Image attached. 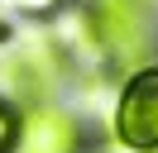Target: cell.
Listing matches in <instances>:
<instances>
[{
	"label": "cell",
	"instance_id": "4",
	"mask_svg": "<svg viewBox=\"0 0 158 153\" xmlns=\"http://www.w3.org/2000/svg\"><path fill=\"white\" fill-rule=\"evenodd\" d=\"M15 139H19V110L10 96H0V153H15Z\"/></svg>",
	"mask_w": 158,
	"mask_h": 153
},
{
	"label": "cell",
	"instance_id": "5",
	"mask_svg": "<svg viewBox=\"0 0 158 153\" xmlns=\"http://www.w3.org/2000/svg\"><path fill=\"white\" fill-rule=\"evenodd\" d=\"M15 5H19L24 14H53V10L62 5V0H15Z\"/></svg>",
	"mask_w": 158,
	"mask_h": 153
},
{
	"label": "cell",
	"instance_id": "2",
	"mask_svg": "<svg viewBox=\"0 0 158 153\" xmlns=\"http://www.w3.org/2000/svg\"><path fill=\"white\" fill-rule=\"evenodd\" d=\"M115 139L134 153H158V62L125 76L115 96Z\"/></svg>",
	"mask_w": 158,
	"mask_h": 153
},
{
	"label": "cell",
	"instance_id": "3",
	"mask_svg": "<svg viewBox=\"0 0 158 153\" xmlns=\"http://www.w3.org/2000/svg\"><path fill=\"white\" fill-rule=\"evenodd\" d=\"M15 153H81L77 115L58 110V105H29V110L19 115Z\"/></svg>",
	"mask_w": 158,
	"mask_h": 153
},
{
	"label": "cell",
	"instance_id": "1",
	"mask_svg": "<svg viewBox=\"0 0 158 153\" xmlns=\"http://www.w3.org/2000/svg\"><path fill=\"white\" fill-rule=\"evenodd\" d=\"M62 67H67V57H62L58 38L53 34H29L15 43V53L5 57V86H10L15 101L24 105H43L53 96V86L62 81Z\"/></svg>",
	"mask_w": 158,
	"mask_h": 153
},
{
	"label": "cell",
	"instance_id": "6",
	"mask_svg": "<svg viewBox=\"0 0 158 153\" xmlns=\"http://www.w3.org/2000/svg\"><path fill=\"white\" fill-rule=\"evenodd\" d=\"M86 5H115V10H148L153 0H86Z\"/></svg>",
	"mask_w": 158,
	"mask_h": 153
}]
</instances>
